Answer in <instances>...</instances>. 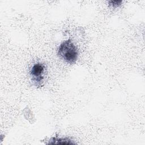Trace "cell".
<instances>
[{
	"label": "cell",
	"instance_id": "obj_1",
	"mask_svg": "<svg viewBox=\"0 0 145 145\" xmlns=\"http://www.w3.org/2000/svg\"><path fill=\"white\" fill-rule=\"evenodd\" d=\"M58 55L66 62L74 63L78 56V52L76 46L70 39L63 41L58 49Z\"/></svg>",
	"mask_w": 145,
	"mask_h": 145
},
{
	"label": "cell",
	"instance_id": "obj_2",
	"mask_svg": "<svg viewBox=\"0 0 145 145\" xmlns=\"http://www.w3.org/2000/svg\"><path fill=\"white\" fill-rule=\"evenodd\" d=\"M44 65L41 63L34 64L30 70V74L32 76V80L38 83H41L43 79L42 74L44 71Z\"/></svg>",
	"mask_w": 145,
	"mask_h": 145
},
{
	"label": "cell",
	"instance_id": "obj_3",
	"mask_svg": "<svg viewBox=\"0 0 145 145\" xmlns=\"http://www.w3.org/2000/svg\"><path fill=\"white\" fill-rule=\"evenodd\" d=\"M48 144H74L73 142H71L70 140L66 138H53Z\"/></svg>",
	"mask_w": 145,
	"mask_h": 145
},
{
	"label": "cell",
	"instance_id": "obj_4",
	"mask_svg": "<svg viewBox=\"0 0 145 145\" xmlns=\"http://www.w3.org/2000/svg\"><path fill=\"white\" fill-rule=\"evenodd\" d=\"M121 3H122V1H118V0H117V1H109V3L110 5H112V6L114 7L120 6Z\"/></svg>",
	"mask_w": 145,
	"mask_h": 145
}]
</instances>
